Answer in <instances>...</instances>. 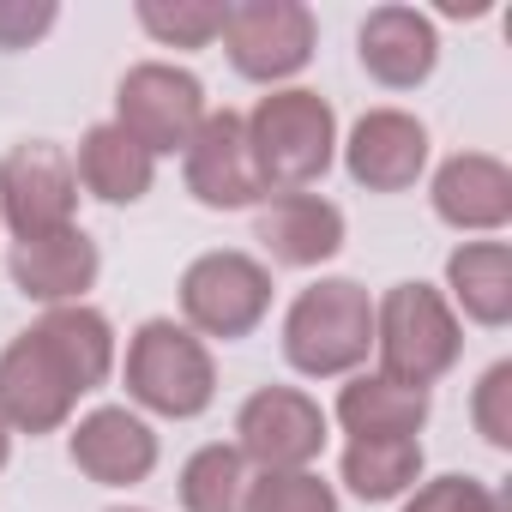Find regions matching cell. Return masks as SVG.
<instances>
[{
  "mask_svg": "<svg viewBox=\"0 0 512 512\" xmlns=\"http://www.w3.org/2000/svg\"><path fill=\"white\" fill-rule=\"evenodd\" d=\"M223 31H229V49L247 73H290L302 67L308 55V13L302 7H284V0H272V7H241V13H223Z\"/></svg>",
  "mask_w": 512,
  "mask_h": 512,
  "instance_id": "6da1fadb",
  "label": "cell"
},
{
  "mask_svg": "<svg viewBox=\"0 0 512 512\" xmlns=\"http://www.w3.org/2000/svg\"><path fill=\"white\" fill-rule=\"evenodd\" d=\"M326 133H332V115H326L314 97H302V91L272 97V103L260 109L266 169H278V175H290V181H302V175H314V169L326 163Z\"/></svg>",
  "mask_w": 512,
  "mask_h": 512,
  "instance_id": "7a4b0ae2",
  "label": "cell"
},
{
  "mask_svg": "<svg viewBox=\"0 0 512 512\" xmlns=\"http://www.w3.org/2000/svg\"><path fill=\"white\" fill-rule=\"evenodd\" d=\"M121 115L151 139V145H175L193 115H199V85L181 79V73H163V67H145L121 85Z\"/></svg>",
  "mask_w": 512,
  "mask_h": 512,
  "instance_id": "3957f363",
  "label": "cell"
},
{
  "mask_svg": "<svg viewBox=\"0 0 512 512\" xmlns=\"http://www.w3.org/2000/svg\"><path fill=\"white\" fill-rule=\"evenodd\" d=\"M139 392L163 410H193L205 398V362L187 344H175V332L151 326L139 350Z\"/></svg>",
  "mask_w": 512,
  "mask_h": 512,
  "instance_id": "277c9868",
  "label": "cell"
},
{
  "mask_svg": "<svg viewBox=\"0 0 512 512\" xmlns=\"http://www.w3.org/2000/svg\"><path fill=\"white\" fill-rule=\"evenodd\" d=\"M362 55H368V67H374L380 79L404 85V79L428 73V61H434V37H428V25L410 19V13H374L368 31H362Z\"/></svg>",
  "mask_w": 512,
  "mask_h": 512,
  "instance_id": "5b68a950",
  "label": "cell"
},
{
  "mask_svg": "<svg viewBox=\"0 0 512 512\" xmlns=\"http://www.w3.org/2000/svg\"><path fill=\"white\" fill-rule=\"evenodd\" d=\"M416 163H422V133L410 121L380 115V121L362 127V139H356V175H368V181H404Z\"/></svg>",
  "mask_w": 512,
  "mask_h": 512,
  "instance_id": "8992f818",
  "label": "cell"
},
{
  "mask_svg": "<svg viewBox=\"0 0 512 512\" xmlns=\"http://www.w3.org/2000/svg\"><path fill=\"white\" fill-rule=\"evenodd\" d=\"M7 187H13V211H19V223H25V229H37V223H49V217H61V211H67L61 163H55L49 151H25V157H13Z\"/></svg>",
  "mask_w": 512,
  "mask_h": 512,
  "instance_id": "52a82bcc",
  "label": "cell"
},
{
  "mask_svg": "<svg viewBox=\"0 0 512 512\" xmlns=\"http://www.w3.org/2000/svg\"><path fill=\"white\" fill-rule=\"evenodd\" d=\"M79 458H85L91 470H103V476H133V470L151 464V440H145V428H133L127 416H97V422L85 428V440H79Z\"/></svg>",
  "mask_w": 512,
  "mask_h": 512,
  "instance_id": "ba28073f",
  "label": "cell"
},
{
  "mask_svg": "<svg viewBox=\"0 0 512 512\" xmlns=\"http://www.w3.org/2000/svg\"><path fill=\"white\" fill-rule=\"evenodd\" d=\"M247 440L260 452H272V458H296V452L314 446V416L302 404H290V398H260L247 410Z\"/></svg>",
  "mask_w": 512,
  "mask_h": 512,
  "instance_id": "9c48e42d",
  "label": "cell"
},
{
  "mask_svg": "<svg viewBox=\"0 0 512 512\" xmlns=\"http://www.w3.org/2000/svg\"><path fill=\"white\" fill-rule=\"evenodd\" d=\"M85 175L109 193V199H133L145 187V157L133 151V139L121 133H91L85 145Z\"/></svg>",
  "mask_w": 512,
  "mask_h": 512,
  "instance_id": "30bf717a",
  "label": "cell"
},
{
  "mask_svg": "<svg viewBox=\"0 0 512 512\" xmlns=\"http://www.w3.org/2000/svg\"><path fill=\"white\" fill-rule=\"evenodd\" d=\"M193 181L205 187V199H247V175H241V157H235V121L229 115L205 127Z\"/></svg>",
  "mask_w": 512,
  "mask_h": 512,
  "instance_id": "8fae6325",
  "label": "cell"
},
{
  "mask_svg": "<svg viewBox=\"0 0 512 512\" xmlns=\"http://www.w3.org/2000/svg\"><path fill=\"white\" fill-rule=\"evenodd\" d=\"M266 235H278V247L290 253V260H314V253H326V247H332L338 217H332V211H320V205H296V211H284L278 223H266Z\"/></svg>",
  "mask_w": 512,
  "mask_h": 512,
  "instance_id": "7c38bea8",
  "label": "cell"
},
{
  "mask_svg": "<svg viewBox=\"0 0 512 512\" xmlns=\"http://www.w3.org/2000/svg\"><path fill=\"white\" fill-rule=\"evenodd\" d=\"M145 25H151L157 37H181V43H199V37L223 31V13H217V7H193V13H157V7H145Z\"/></svg>",
  "mask_w": 512,
  "mask_h": 512,
  "instance_id": "4fadbf2b",
  "label": "cell"
},
{
  "mask_svg": "<svg viewBox=\"0 0 512 512\" xmlns=\"http://www.w3.org/2000/svg\"><path fill=\"white\" fill-rule=\"evenodd\" d=\"M266 512H332L320 488H278V500L266 494Z\"/></svg>",
  "mask_w": 512,
  "mask_h": 512,
  "instance_id": "5bb4252c",
  "label": "cell"
},
{
  "mask_svg": "<svg viewBox=\"0 0 512 512\" xmlns=\"http://www.w3.org/2000/svg\"><path fill=\"white\" fill-rule=\"evenodd\" d=\"M49 19H55L49 7H37V13H13V19H7V13H0V43H7V49H13V43H19L25 31H43Z\"/></svg>",
  "mask_w": 512,
  "mask_h": 512,
  "instance_id": "9a60e30c",
  "label": "cell"
}]
</instances>
